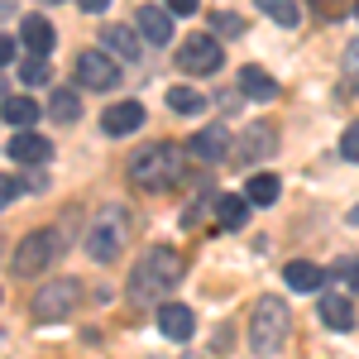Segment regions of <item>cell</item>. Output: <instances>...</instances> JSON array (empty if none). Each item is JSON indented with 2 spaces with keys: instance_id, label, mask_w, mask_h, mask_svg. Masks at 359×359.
<instances>
[{
  "instance_id": "obj_12",
  "label": "cell",
  "mask_w": 359,
  "mask_h": 359,
  "mask_svg": "<svg viewBox=\"0 0 359 359\" xmlns=\"http://www.w3.org/2000/svg\"><path fill=\"white\" fill-rule=\"evenodd\" d=\"M48 154H53V139L34 135V130H20L10 139V158L15 163H48Z\"/></svg>"
},
{
  "instance_id": "obj_10",
  "label": "cell",
  "mask_w": 359,
  "mask_h": 359,
  "mask_svg": "<svg viewBox=\"0 0 359 359\" xmlns=\"http://www.w3.org/2000/svg\"><path fill=\"white\" fill-rule=\"evenodd\" d=\"M139 125H144V106L139 101H115L111 111L101 115V130L106 135H135Z\"/></svg>"
},
{
  "instance_id": "obj_14",
  "label": "cell",
  "mask_w": 359,
  "mask_h": 359,
  "mask_svg": "<svg viewBox=\"0 0 359 359\" xmlns=\"http://www.w3.org/2000/svg\"><path fill=\"white\" fill-rule=\"evenodd\" d=\"M172 10H163V5H144L139 10V34L149 39V43H168L172 39V20H168Z\"/></svg>"
},
{
  "instance_id": "obj_22",
  "label": "cell",
  "mask_w": 359,
  "mask_h": 359,
  "mask_svg": "<svg viewBox=\"0 0 359 359\" xmlns=\"http://www.w3.org/2000/svg\"><path fill=\"white\" fill-rule=\"evenodd\" d=\"M278 192H283V187H278V177H269V172H264V177H249V187H245L249 206H273Z\"/></svg>"
},
{
  "instance_id": "obj_30",
  "label": "cell",
  "mask_w": 359,
  "mask_h": 359,
  "mask_svg": "<svg viewBox=\"0 0 359 359\" xmlns=\"http://www.w3.org/2000/svg\"><path fill=\"white\" fill-rule=\"evenodd\" d=\"M340 278H350V287L359 292V259H345V264H340Z\"/></svg>"
},
{
  "instance_id": "obj_7",
  "label": "cell",
  "mask_w": 359,
  "mask_h": 359,
  "mask_svg": "<svg viewBox=\"0 0 359 359\" xmlns=\"http://www.w3.org/2000/svg\"><path fill=\"white\" fill-rule=\"evenodd\" d=\"M221 43L216 39H206V34H196V39H187L182 48H177V67L182 72H192V77H211V72H221Z\"/></svg>"
},
{
  "instance_id": "obj_15",
  "label": "cell",
  "mask_w": 359,
  "mask_h": 359,
  "mask_svg": "<svg viewBox=\"0 0 359 359\" xmlns=\"http://www.w3.org/2000/svg\"><path fill=\"white\" fill-rule=\"evenodd\" d=\"M321 321L331 326V331H350L355 326V306L345 292H321Z\"/></svg>"
},
{
  "instance_id": "obj_38",
  "label": "cell",
  "mask_w": 359,
  "mask_h": 359,
  "mask_svg": "<svg viewBox=\"0 0 359 359\" xmlns=\"http://www.w3.org/2000/svg\"><path fill=\"white\" fill-rule=\"evenodd\" d=\"M0 101H5V77H0Z\"/></svg>"
},
{
  "instance_id": "obj_8",
  "label": "cell",
  "mask_w": 359,
  "mask_h": 359,
  "mask_svg": "<svg viewBox=\"0 0 359 359\" xmlns=\"http://www.w3.org/2000/svg\"><path fill=\"white\" fill-rule=\"evenodd\" d=\"M77 82L91 86V91H111V86H120V62L101 48H86L77 57Z\"/></svg>"
},
{
  "instance_id": "obj_26",
  "label": "cell",
  "mask_w": 359,
  "mask_h": 359,
  "mask_svg": "<svg viewBox=\"0 0 359 359\" xmlns=\"http://www.w3.org/2000/svg\"><path fill=\"white\" fill-rule=\"evenodd\" d=\"M20 77H25L29 86H43V82H48V62H43L39 53H29V62L20 67Z\"/></svg>"
},
{
  "instance_id": "obj_28",
  "label": "cell",
  "mask_w": 359,
  "mask_h": 359,
  "mask_svg": "<svg viewBox=\"0 0 359 359\" xmlns=\"http://www.w3.org/2000/svg\"><path fill=\"white\" fill-rule=\"evenodd\" d=\"M211 25H216V34H221V39H235V34H240V15H216V20H211Z\"/></svg>"
},
{
  "instance_id": "obj_34",
  "label": "cell",
  "mask_w": 359,
  "mask_h": 359,
  "mask_svg": "<svg viewBox=\"0 0 359 359\" xmlns=\"http://www.w3.org/2000/svg\"><path fill=\"white\" fill-rule=\"evenodd\" d=\"M10 57H15V39H5V34H0V62H10Z\"/></svg>"
},
{
  "instance_id": "obj_3",
  "label": "cell",
  "mask_w": 359,
  "mask_h": 359,
  "mask_svg": "<svg viewBox=\"0 0 359 359\" xmlns=\"http://www.w3.org/2000/svg\"><path fill=\"white\" fill-rule=\"evenodd\" d=\"M287 326H292V316H287L283 297H273V292L259 297L254 321H249V345H254V355H278L283 340H287Z\"/></svg>"
},
{
  "instance_id": "obj_18",
  "label": "cell",
  "mask_w": 359,
  "mask_h": 359,
  "mask_svg": "<svg viewBox=\"0 0 359 359\" xmlns=\"http://www.w3.org/2000/svg\"><path fill=\"white\" fill-rule=\"evenodd\" d=\"M283 278H287V287H297V292H321V269L306 264V259H292V264L283 269Z\"/></svg>"
},
{
  "instance_id": "obj_33",
  "label": "cell",
  "mask_w": 359,
  "mask_h": 359,
  "mask_svg": "<svg viewBox=\"0 0 359 359\" xmlns=\"http://www.w3.org/2000/svg\"><path fill=\"white\" fill-rule=\"evenodd\" d=\"M77 5H82L86 15H101V10H106V5H111V0H77Z\"/></svg>"
},
{
  "instance_id": "obj_16",
  "label": "cell",
  "mask_w": 359,
  "mask_h": 359,
  "mask_svg": "<svg viewBox=\"0 0 359 359\" xmlns=\"http://www.w3.org/2000/svg\"><path fill=\"white\" fill-rule=\"evenodd\" d=\"M240 91H245L249 101H273V96H278V82L264 72V67L245 62V67H240Z\"/></svg>"
},
{
  "instance_id": "obj_17",
  "label": "cell",
  "mask_w": 359,
  "mask_h": 359,
  "mask_svg": "<svg viewBox=\"0 0 359 359\" xmlns=\"http://www.w3.org/2000/svg\"><path fill=\"white\" fill-rule=\"evenodd\" d=\"M20 39H25V48L29 53H48V48H53V25H48V20H43V15H29L25 20V29H20Z\"/></svg>"
},
{
  "instance_id": "obj_20",
  "label": "cell",
  "mask_w": 359,
  "mask_h": 359,
  "mask_svg": "<svg viewBox=\"0 0 359 359\" xmlns=\"http://www.w3.org/2000/svg\"><path fill=\"white\" fill-rule=\"evenodd\" d=\"M216 216H221L225 230H240L245 216H249V196H221V201H216Z\"/></svg>"
},
{
  "instance_id": "obj_5",
  "label": "cell",
  "mask_w": 359,
  "mask_h": 359,
  "mask_svg": "<svg viewBox=\"0 0 359 359\" xmlns=\"http://www.w3.org/2000/svg\"><path fill=\"white\" fill-rule=\"evenodd\" d=\"M57 254H62V235L57 230H29L25 240L15 245L10 269H15V278H34V273H43Z\"/></svg>"
},
{
  "instance_id": "obj_27",
  "label": "cell",
  "mask_w": 359,
  "mask_h": 359,
  "mask_svg": "<svg viewBox=\"0 0 359 359\" xmlns=\"http://www.w3.org/2000/svg\"><path fill=\"white\" fill-rule=\"evenodd\" d=\"M340 158L359 163V125H350V130H345V139H340Z\"/></svg>"
},
{
  "instance_id": "obj_37",
  "label": "cell",
  "mask_w": 359,
  "mask_h": 359,
  "mask_svg": "<svg viewBox=\"0 0 359 359\" xmlns=\"http://www.w3.org/2000/svg\"><path fill=\"white\" fill-rule=\"evenodd\" d=\"M350 225H359V206H355V211H350Z\"/></svg>"
},
{
  "instance_id": "obj_19",
  "label": "cell",
  "mask_w": 359,
  "mask_h": 359,
  "mask_svg": "<svg viewBox=\"0 0 359 359\" xmlns=\"http://www.w3.org/2000/svg\"><path fill=\"white\" fill-rule=\"evenodd\" d=\"M259 10H264L273 25H283V29H297V25H302V10H297V0H259Z\"/></svg>"
},
{
  "instance_id": "obj_35",
  "label": "cell",
  "mask_w": 359,
  "mask_h": 359,
  "mask_svg": "<svg viewBox=\"0 0 359 359\" xmlns=\"http://www.w3.org/2000/svg\"><path fill=\"white\" fill-rule=\"evenodd\" d=\"M340 5H345V0H316V10H321V15H340Z\"/></svg>"
},
{
  "instance_id": "obj_2",
  "label": "cell",
  "mask_w": 359,
  "mask_h": 359,
  "mask_svg": "<svg viewBox=\"0 0 359 359\" xmlns=\"http://www.w3.org/2000/svg\"><path fill=\"white\" fill-rule=\"evenodd\" d=\"M130 177H135L144 192H163L182 177V149L177 144H149L130 158Z\"/></svg>"
},
{
  "instance_id": "obj_32",
  "label": "cell",
  "mask_w": 359,
  "mask_h": 359,
  "mask_svg": "<svg viewBox=\"0 0 359 359\" xmlns=\"http://www.w3.org/2000/svg\"><path fill=\"white\" fill-rule=\"evenodd\" d=\"M345 67H350V72H359V39L345 48Z\"/></svg>"
},
{
  "instance_id": "obj_23",
  "label": "cell",
  "mask_w": 359,
  "mask_h": 359,
  "mask_svg": "<svg viewBox=\"0 0 359 359\" xmlns=\"http://www.w3.org/2000/svg\"><path fill=\"white\" fill-rule=\"evenodd\" d=\"M168 106H172L177 115H196L201 106H206V96L192 91V86H168Z\"/></svg>"
},
{
  "instance_id": "obj_31",
  "label": "cell",
  "mask_w": 359,
  "mask_h": 359,
  "mask_svg": "<svg viewBox=\"0 0 359 359\" xmlns=\"http://www.w3.org/2000/svg\"><path fill=\"white\" fill-rule=\"evenodd\" d=\"M196 5H201V0H168V10H172V15H192Z\"/></svg>"
},
{
  "instance_id": "obj_9",
  "label": "cell",
  "mask_w": 359,
  "mask_h": 359,
  "mask_svg": "<svg viewBox=\"0 0 359 359\" xmlns=\"http://www.w3.org/2000/svg\"><path fill=\"white\" fill-rule=\"evenodd\" d=\"M101 43H106V48H111L120 62H135L139 48H144V43H139V29H135V25H101Z\"/></svg>"
},
{
  "instance_id": "obj_13",
  "label": "cell",
  "mask_w": 359,
  "mask_h": 359,
  "mask_svg": "<svg viewBox=\"0 0 359 359\" xmlns=\"http://www.w3.org/2000/svg\"><path fill=\"white\" fill-rule=\"evenodd\" d=\"M187 154H192V158H201V163H216V158H225V154H230V135H225L221 125H211V130L192 135Z\"/></svg>"
},
{
  "instance_id": "obj_36",
  "label": "cell",
  "mask_w": 359,
  "mask_h": 359,
  "mask_svg": "<svg viewBox=\"0 0 359 359\" xmlns=\"http://www.w3.org/2000/svg\"><path fill=\"white\" fill-rule=\"evenodd\" d=\"M15 15V0H0V20H10Z\"/></svg>"
},
{
  "instance_id": "obj_25",
  "label": "cell",
  "mask_w": 359,
  "mask_h": 359,
  "mask_svg": "<svg viewBox=\"0 0 359 359\" xmlns=\"http://www.w3.org/2000/svg\"><path fill=\"white\" fill-rule=\"evenodd\" d=\"M5 120H10L15 130H29V125L39 120V106L25 101V96H15V101H5Z\"/></svg>"
},
{
  "instance_id": "obj_40",
  "label": "cell",
  "mask_w": 359,
  "mask_h": 359,
  "mask_svg": "<svg viewBox=\"0 0 359 359\" xmlns=\"http://www.w3.org/2000/svg\"><path fill=\"white\" fill-rule=\"evenodd\" d=\"M355 15H359V0H355Z\"/></svg>"
},
{
  "instance_id": "obj_29",
  "label": "cell",
  "mask_w": 359,
  "mask_h": 359,
  "mask_svg": "<svg viewBox=\"0 0 359 359\" xmlns=\"http://www.w3.org/2000/svg\"><path fill=\"white\" fill-rule=\"evenodd\" d=\"M20 192H25V182H20V177H0V206H10Z\"/></svg>"
},
{
  "instance_id": "obj_39",
  "label": "cell",
  "mask_w": 359,
  "mask_h": 359,
  "mask_svg": "<svg viewBox=\"0 0 359 359\" xmlns=\"http://www.w3.org/2000/svg\"><path fill=\"white\" fill-rule=\"evenodd\" d=\"M43 5H57V0H43Z\"/></svg>"
},
{
  "instance_id": "obj_1",
  "label": "cell",
  "mask_w": 359,
  "mask_h": 359,
  "mask_svg": "<svg viewBox=\"0 0 359 359\" xmlns=\"http://www.w3.org/2000/svg\"><path fill=\"white\" fill-rule=\"evenodd\" d=\"M182 269H187V264H182L177 249H168V245L149 249V254L135 264V273H130V297H135V302H154V297H163L168 287H177Z\"/></svg>"
},
{
  "instance_id": "obj_6",
  "label": "cell",
  "mask_w": 359,
  "mask_h": 359,
  "mask_svg": "<svg viewBox=\"0 0 359 359\" xmlns=\"http://www.w3.org/2000/svg\"><path fill=\"white\" fill-rule=\"evenodd\" d=\"M77 306H82V283L77 278H57V283L34 292V321H62Z\"/></svg>"
},
{
  "instance_id": "obj_11",
  "label": "cell",
  "mask_w": 359,
  "mask_h": 359,
  "mask_svg": "<svg viewBox=\"0 0 359 359\" xmlns=\"http://www.w3.org/2000/svg\"><path fill=\"white\" fill-rule=\"evenodd\" d=\"M158 331H163L168 340H192L196 316L182 302H163V306H158Z\"/></svg>"
},
{
  "instance_id": "obj_4",
  "label": "cell",
  "mask_w": 359,
  "mask_h": 359,
  "mask_svg": "<svg viewBox=\"0 0 359 359\" xmlns=\"http://www.w3.org/2000/svg\"><path fill=\"white\" fill-rule=\"evenodd\" d=\"M125 240H130V216L120 206H106L101 216H91V230H86V254L96 264H115L125 254Z\"/></svg>"
},
{
  "instance_id": "obj_24",
  "label": "cell",
  "mask_w": 359,
  "mask_h": 359,
  "mask_svg": "<svg viewBox=\"0 0 359 359\" xmlns=\"http://www.w3.org/2000/svg\"><path fill=\"white\" fill-rule=\"evenodd\" d=\"M245 139H249V144L240 149L245 158H264V154H273V125H254Z\"/></svg>"
},
{
  "instance_id": "obj_21",
  "label": "cell",
  "mask_w": 359,
  "mask_h": 359,
  "mask_svg": "<svg viewBox=\"0 0 359 359\" xmlns=\"http://www.w3.org/2000/svg\"><path fill=\"white\" fill-rule=\"evenodd\" d=\"M48 115H53L57 125H72V120L82 115V101H77V91H53V101H48Z\"/></svg>"
}]
</instances>
